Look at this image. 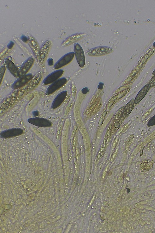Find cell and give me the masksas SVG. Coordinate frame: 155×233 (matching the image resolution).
Wrapping results in <instances>:
<instances>
[{
  "mask_svg": "<svg viewBox=\"0 0 155 233\" xmlns=\"http://www.w3.org/2000/svg\"><path fill=\"white\" fill-rule=\"evenodd\" d=\"M28 121L33 125L42 127H48L52 125L51 122L50 121L43 118H30L28 119Z\"/></svg>",
  "mask_w": 155,
  "mask_h": 233,
  "instance_id": "cell-6",
  "label": "cell"
},
{
  "mask_svg": "<svg viewBox=\"0 0 155 233\" xmlns=\"http://www.w3.org/2000/svg\"><path fill=\"white\" fill-rule=\"evenodd\" d=\"M113 49L107 46H99L90 49L87 54L91 56H100L108 54L113 51Z\"/></svg>",
  "mask_w": 155,
  "mask_h": 233,
  "instance_id": "cell-2",
  "label": "cell"
},
{
  "mask_svg": "<svg viewBox=\"0 0 155 233\" xmlns=\"http://www.w3.org/2000/svg\"><path fill=\"white\" fill-rule=\"evenodd\" d=\"M64 73L61 69L57 70L48 75L43 80V84L44 85H50L60 78Z\"/></svg>",
  "mask_w": 155,
  "mask_h": 233,
  "instance_id": "cell-7",
  "label": "cell"
},
{
  "mask_svg": "<svg viewBox=\"0 0 155 233\" xmlns=\"http://www.w3.org/2000/svg\"><path fill=\"white\" fill-rule=\"evenodd\" d=\"M20 39L25 43H27L29 42V38L24 35H22L20 37Z\"/></svg>",
  "mask_w": 155,
  "mask_h": 233,
  "instance_id": "cell-17",
  "label": "cell"
},
{
  "mask_svg": "<svg viewBox=\"0 0 155 233\" xmlns=\"http://www.w3.org/2000/svg\"><path fill=\"white\" fill-rule=\"evenodd\" d=\"M85 35L83 33H80L73 34L66 39L62 43L63 46H66L71 44L82 39Z\"/></svg>",
  "mask_w": 155,
  "mask_h": 233,
  "instance_id": "cell-12",
  "label": "cell"
},
{
  "mask_svg": "<svg viewBox=\"0 0 155 233\" xmlns=\"http://www.w3.org/2000/svg\"><path fill=\"white\" fill-rule=\"evenodd\" d=\"M34 59L30 57L26 60L21 66L20 71V75L22 76L27 74L28 72L33 66Z\"/></svg>",
  "mask_w": 155,
  "mask_h": 233,
  "instance_id": "cell-9",
  "label": "cell"
},
{
  "mask_svg": "<svg viewBox=\"0 0 155 233\" xmlns=\"http://www.w3.org/2000/svg\"><path fill=\"white\" fill-rule=\"evenodd\" d=\"M48 64L49 66H52L54 64L53 60L51 58H49L47 60Z\"/></svg>",
  "mask_w": 155,
  "mask_h": 233,
  "instance_id": "cell-19",
  "label": "cell"
},
{
  "mask_svg": "<svg viewBox=\"0 0 155 233\" xmlns=\"http://www.w3.org/2000/svg\"><path fill=\"white\" fill-rule=\"evenodd\" d=\"M102 156V154L101 153H100L98 155V157L99 158H100V157H101V156Z\"/></svg>",
  "mask_w": 155,
  "mask_h": 233,
  "instance_id": "cell-22",
  "label": "cell"
},
{
  "mask_svg": "<svg viewBox=\"0 0 155 233\" xmlns=\"http://www.w3.org/2000/svg\"><path fill=\"white\" fill-rule=\"evenodd\" d=\"M75 53L73 52L66 53L55 64L53 68L55 69H59L70 63L73 59Z\"/></svg>",
  "mask_w": 155,
  "mask_h": 233,
  "instance_id": "cell-4",
  "label": "cell"
},
{
  "mask_svg": "<svg viewBox=\"0 0 155 233\" xmlns=\"http://www.w3.org/2000/svg\"><path fill=\"white\" fill-rule=\"evenodd\" d=\"M154 77V78H153L152 80V81L151 82L150 84L149 85L150 86V85H155V77Z\"/></svg>",
  "mask_w": 155,
  "mask_h": 233,
  "instance_id": "cell-20",
  "label": "cell"
},
{
  "mask_svg": "<svg viewBox=\"0 0 155 233\" xmlns=\"http://www.w3.org/2000/svg\"><path fill=\"white\" fill-rule=\"evenodd\" d=\"M29 45L33 54L36 57H38L40 48L36 40L33 37L29 38Z\"/></svg>",
  "mask_w": 155,
  "mask_h": 233,
  "instance_id": "cell-14",
  "label": "cell"
},
{
  "mask_svg": "<svg viewBox=\"0 0 155 233\" xmlns=\"http://www.w3.org/2000/svg\"><path fill=\"white\" fill-rule=\"evenodd\" d=\"M0 85L2 81L6 71V67L4 66H2L0 67Z\"/></svg>",
  "mask_w": 155,
  "mask_h": 233,
  "instance_id": "cell-16",
  "label": "cell"
},
{
  "mask_svg": "<svg viewBox=\"0 0 155 233\" xmlns=\"http://www.w3.org/2000/svg\"><path fill=\"white\" fill-rule=\"evenodd\" d=\"M75 54L77 62L81 67H83L85 64V57L83 50L81 46L76 43L74 46Z\"/></svg>",
  "mask_w": 155,
  "mask_h": 233,
  "instance_id": "cell-5",
  "label": "cell"
},
{
  "mask_svg": "<svg viewBox=\"0 0 155 233\" xmlns=\"http://www.w3.org/2000/svg\"><path fill=\"white\" fill-rule=\"evenodd\" d=\"M153 46L155 47V41L153 44Z\"/></svg>",
  "mask_w": 155,
  "mask_h": 233,
  "instance_id": "cell-24",
  "label": "cell"
},
{
  "mask_svg": "<svg viewBox=\"0 0 155 233\" xmlns=\"http://www.w3.org/2000/svg\"><path fill=\"white\" fill-rule=\"evenodd\" d=\"M149 87V85H147L140 90L135 98L134 102L135 104L140 102L143 98L147 93Z\"/></svg>",
  "mask_w": 155,
  "mask_h": 233,
  "instance_id": "cell-15",
  "label": "cell"
},
{
  "mask_svg": "<svg viewBox=\"0 0 155 233\" xmlns=\"http://www.w3.org/2000/svg\"><path fill=\"white\" fill-rule=\"evenodd\" d=\"M153 74L154 75H155V69L153 72Z\"/></svg>",
  "mask_w": 155,
  "mask_h": 233,
  "instance_id": "cell-23",
  "label": "cell"
},
{
  "mask_svg": "<svg viewBox=\"0 0 155 233\" xmlns=\"http://www.w3.org/2000/svg\"><path fill=\"white\" fill-rule=\"evenodd\" d=\"M38 111H35L33 112V115L34 116H37L38 115Z\"/></svg>",
  "mask_w": 155,
  "mask_h": 233,
  "instance_id": "cell-21",
  "label": "cell"
},
{
  "mask_svg": "<svg viewBox=\"0 0 155 233\" xmlns=\"http://www.w3.org/2000/svg\"><path fill=\"white\" fill-rule=\"evenodd\" d=\"M67 92L64 91L58 94L53 101L51 108L55 109L59 107L65 100L67 95Z\"/></svg>",
  "mask_w": 155,
  "mask_h": 233,
  "instance_id": "cell-11",
  "label": "cell"
},
{
  "mask_svg": "<svg viewBox=\"0 0 155 233\" xmlns=\"http://www.w3.org/2000/svg\"><path fill=\"white\" fill-rule=\"evenodd\" d=\"M23 132V130L21 128H12L2 132L0 134V137L2 138H10L20 135Z\"/></svg>",
  "mask_w": 155,
  "mask_h": 233,
  "instance_id": "cell-8",
  "label": "cell"
},
{
  "mask_svg": "<svg viewBox=\"0 0 155 233\" xmlns=\"http://www.w3.org/2000/svg\"><path fill=\"white\" fill-rule=\"evenodd\" d=\"M6 67L12 75L15 78H18L20 75V71L13 62L9 59L7 58L5 60Z\"/></svg>",
  "mask_w": 155,
  "mask_h": 233,
  "instance_id": "cell-10",
  "label": "cell"
},
{
  "mask_svg": "<svg viewBox=\"0 0 155 233\" xmlns=\"http://www.w3.org/2000/svg\"><path fill=\"white\" fill-rule=\"evenodd\" d=\"M14 44V43L13 42L10 41L7 44V47L8 49H11L13 47Z\"/></svg>",
  "mask_w": 155,
  "mask_h": 233,
  "instance_id": "cell-18",
  "label": "cell"
},
{
  "mask_svg": "<svg viewBox=\"0 0 155 233\" xmlns=\"http://www.w3.org/2000/svg\"><path fill=\"white\" fill-rule=\"evenodd\" d=\"M51 45V41L48 40L45 42L40 48L38 56L40 62H42L44 60L48 53Z\"/></svg>",
  "mask_w": 155,
  "mask_h": 233,
  "instance_id": "cell-13",
  "label": "cell"
},
{
  "mask_svg": "<svg viewBox=\"0 0 155 233\" xmlns=\"http://www.w3.org/2000/svg\"><path fill=\"white\" fill-rule=\"evenodd\" d=\"M33 77V75L31 73L21 76L13 83L11 88L14 90L20 89L26 85Z\"/></svg>",
  "mask_w": 155,
  "mask_h": 233,
  "instance_id": "cell-1",
  "label": "cell"
},
{
  "mask_svg": "<svg viewBox=\"0 0 155 233\" xmlns=\"http://www.w3.org/2000/svg\"><path fill=\"white\" fill-rule=\"evenodd\" d=\"M67 79L64 77L60 78L55 82L50 84L46 91L47 95L53 94L64 86L67 82Z\"/></svg>",
  "mask_w": 155,
  "mask_h": 233,
  "instance_id": "cell-3",
  "label": "cell"
}]
</instances>
